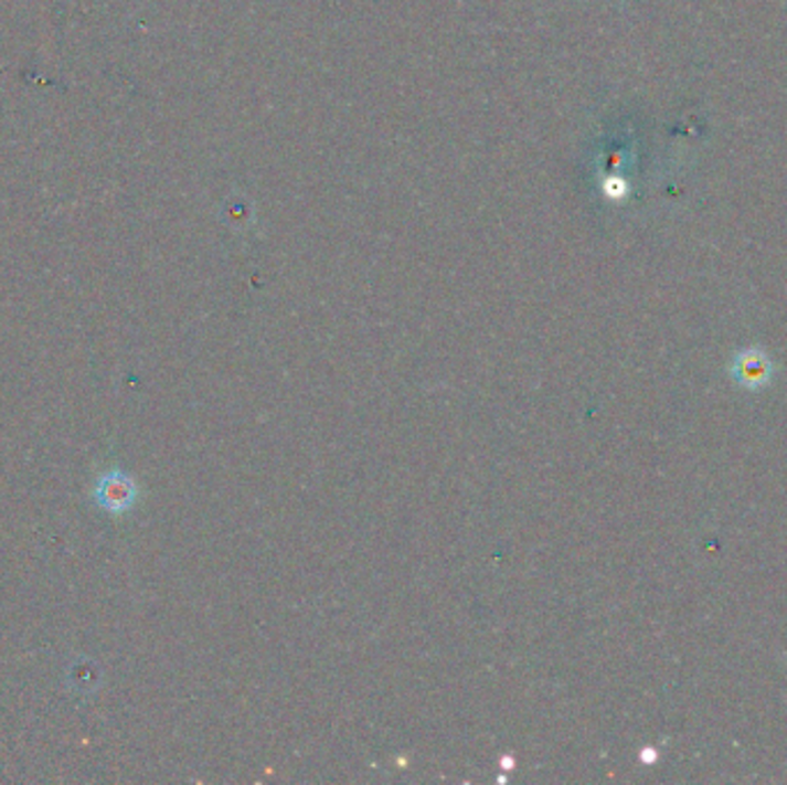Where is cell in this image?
<instances>
[{
    "label": "cell",
    "mask_w": 787,
    "mask_h": 785,
    "mask_svg": "<svg viewBox=\"0 0 787 785\" xmlns=\"http://www.w3.org/2000/svg\"><path fill=\"white\" fill-rule=\"evenodd\" d=\"M772 373H774L772 360L757 348L744 350V353L737 356L735 364H732V375H735V381L748 390H759L769 385Z\"/></svg>",
    "instance_id": "2"
},
{
    "label": "cell",
    "mask_w": 787,
    "mask_h": 785,
    "mask_svg": "<svg viewBox=\"0 0 787 785\" xmlns=\"http://www.w3.org/2000/svg\"><path fill=\"white\" fill-rule=\"evenodd\" d=\"M141 489L137 479L120 468L102 473L93 484V502L111 517H123L137 507Z\"/></svg>",
    "instance_id": "1"
}]
</instances>
